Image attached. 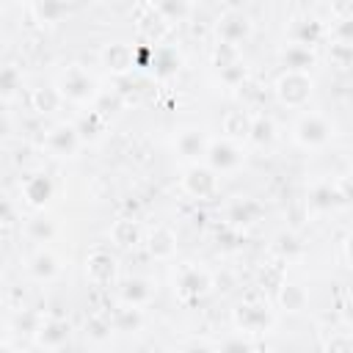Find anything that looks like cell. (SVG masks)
<instances>
[{
  "instance_id": "1",
  "label": "cell",
  "mask_w": 353,
  "mask_h": 353,
  "mask_svg": "<svg viewBox=\"0 0 353 353\" xmlns=\"http://www.w3.org/2000/svg\"><path fill=\"white\" fill-rule=\"evenodd\" d=\"M55 88L61 91V97L66 102H74V105H94L99 99V88H97V80L77 63L66 66L61 74H58V83Z\"/></svg>"
},
{
  "instance_id": "2",
  "label": "cell",
  "mask_w": 353,
  "mask_h": 353,
  "mask_svg": "<svg viewBox=\"0 0 353 353\" xmlns=\"http://www.w3.org/2000/svg\"><path fill=\"white\" fill-rule=\"evenodd\" d=\"M276 97L281 105L287 108H303L309 99H312V91H314V80L309 72H281L276 77Z\"/></svg>"
},
{
  "instance_id": "3",
  "label": "cell",
  "mask_w": 353,
  "mask_h": 353,
  "mask_svg": "<svg viewBox=\"0 0 353 353\" xmlns=\"http://www.w3.org/2000/svg\"><path fill=\"white\" fill-rule=\"evenodd\" d=\"M331 135H334V127L320 113H303L292 127V138L303 149H323L331 141Z\"/></svg>"
},
{
  "instance_id": "4",
  "label": "cell",
  "mask_w": 353,
  "mask_h": 353,
  "mask_svg": "<svg viewBox=\"0 0 353 353\" xmlns=\"http://www.w3.org/2000/svg\"><path fill=\"white\" fill-rule=\"evenodd\" d=\"M254 33V22L245 11L240 8H226L218 19H215V36L221 44H232V47H240L243 41H248Z\"/></svg>"
},
{
  "instance_id": "5",
  "label": "cell",
  "mask_w": 353,
  "mask_h": 353,
  "mask_svg": "<svg viewBox=\"0 0 353 353\" xmlns=\"http://www.w3.org/2000/svg\"><path fill=\"white\" fill-rule=\"evenodd\" d=\"M174 287L182 301H199L212 290V276L199 265H179L174 273Z\"/></svg>"
},
{
  "instance_id": "6",
  "label": "cell",
  "mask_w": 353,
  "mask_h": 353,
  "mask_svg": "<svg viewBox=\"0 0 353 353\" xmlns=\"http://www.w3.org/2000/svg\"><path fill=\"white\" fill-rule=\"evenodd\" d=\"M232 323L243 334H265L273 325V314L259 301H243L232 309Z\"/></svg>"
},
{
  "instance_id": "7",
  "label": "cell",
  "mask_w": 353,
  "mask_h": 353,
  "mask_svg": "<svg viewBox=\"0 0 353 353\" xmlns=\"http://www.w3.org/2000/svg\"><path fill=\"white\" fill-rule=\"evenodd\" d=\"M245 154L243 149L234 143V141H226V138H218V141H210L207 146V154H204V165L215 174H232L243 165Z\"/></svg>"
},
{
  "instance_id": "8",
  "label": "cell",
  "mask_w": 353,
  "mask_h": 353,
  "mask_svg": "<svg viewBox=\"0 0 353 353\" xmlns=\"http://www.w3.org/2000/svg\"><path fill=\"white\" fill-rule=\"evenodd\" d=\"M218 188H221L218 174L210 171L204 163L190 165V168L185 171V176H182V190H185L190 199H199V201L212 199V196L218 193Z\"/></svg>"
},
{
  "instance_id": "9",
  "label": "cell",
  "mask_w": 353,
  "mask_h": 353,
  "mask_svg": "<svg viewBox=\"0 0 353 353\" xmlns=\"http://www.w3.org/2000/svg\"><path fill=\"white\" fill-rule=\"evenodd\" d=\"M210 141H212V138H210L201 127H182V130H176V135H174V152H176L182 160H188V163L196 165V163L204 160Z\"/></svg>"
},
{
  "instance_id": "10",
  "label": "cell",
  "mask_w": 353,
  "mask_h": 353,
  "mask_svg": "<svg viewBox=\"0 0 353 353\" xmlns=\"http://www.w3.org/2000/svg\"><path fill=\"white\" fill-rule=\"evenodd\" d=\"M19 190H22V201H25L28 207L44 210V207L50 204V199L55 196V182H52L44 171H33V174H28V176L22 179Z\"/></svg>"
},
{
  "instance_id": "11",
  "label": "cell",
  "mask_w": 353,
  "mask_h": 353,
  "mask_svg": "<svg viewBox=\"0 0 353 353\" xmlns=\"http://www.w3.org/2000/svg\"><path fill=\"white\" fill-rule=\"evenodd\" d=\"M44 149L52 157H72L80 149V135L74 124H58L44 135Z\"/></svg>"
},
{
  "instance_id": "12",
  "label": "cell",
  "mask_w": 353,
  "mask_h": 353,
  "mask_svg": "<svg viewBox=\"0 0 353 353\" xmlns=\"http://www.w3.org/2000/svg\"><path fill=\"white\" fill-rule=\"evenodd\" d=\"M116 273H119V262L116 256H110L105 248H97L85 256V279L97 287H105L110 281H116Z\"/></svg>"
},
{
  "instance_id": "13",
  "label": "cell",
  "mask_w": 353,
  "mask_h": 353,
  "mask_svg": "<svg viewBox=\"0 0 353 353\" xmlns=\"http://www.w3.org/2000/svg\"><path fill=\"white\" fill-rule=\"evenodd\" d=\"M323 36H325V25H323L317 17L303 14V17L290 19V28H287L290 44H301V47H309V50H312Z\"/></svg>"
},
{
  "instance_id": "14",
  "label": "cell",
  "mask_w": 353,
  "mask_h": 353,
  "mask_svg": "<svg viewBox=\"0 0 353 353\" xmlns=\"http://www.w3.org/2000/svg\"><path fill=\"white\" fill-rule=\"evenodd\" d=\"M152 298H154V284L149 279L132 276V279H124L119 284V301H121V306L143 309V306L152 303Z\"/></svg>"
},
{
  "instance_id": "15",
  "label": "cell",
  "mask_w": 353,
  "mask_h": 353,
  "mask_svg": "<svg viewBox=\"0 0 353 353\" xmlns=\"http://www.w3.org/2000/svg\"><path fill=\"white\" fill-rule=\"evenodd\" d=\"M69 334H72V328H69V323L66 320H61V317H47V320H41L39 323V331L33 334L36 336V345L39 347H44V350H61L66 342H69Z\"/></svg>"
},
{
  "instance_id": "16",
  "label": "cell",
  "mask_w": 353,
  "mask_h": 353,
  "mask_svg": "<svg viewBox=\"0 0 353 353\" xmlns=\"http://www.w3.org/2000/svg\"><path fill=\"white\" fill-rule=\"evenodd\" d=\"M99 61H102V66H105L110 74H116V77H121V74H127V72L135 69V66H132V47L124 44V41H108V44L99 50Z\"/></svg>"
},
{
  "instance_id": "17",
  "label": "cell",
  "mask_w": 353,
  "mask_h": 353,
  "mask_svg": "<svg viewBox=\"0 0 353 353\" xmlns=\"http://www.w3.org/2000/svg\"><path fill=\"white\" fill-rule=\"evenodd\" d=\"M306 201H309V210H314V212H331L347 201V190H342L334 182H320L309 190Z\"/></svg>"
},
{
  "instance_id": "18",
  "label": "cell",
  "mask_w": 353,
  "mask_h": 353,
  "mask_svg": "<svg viewBox=\"0 0 353 353\" xmlns=\"http://www.w3.org/2000/svg\"><path fill=\"white\" fill-rule=\"evenodd\" d=\"M262 204L256 201V199H251V196H240V199H234L229 207H226V221L232 223V226H254L259 218H262Z\"/></svg>"
},
{
  "instance_id": "19",
  "label": "cell",
  "mask_w": 353,
  "mask_h": 353,
  "mask_svg": "<svg viewBox=\"0 0 353 353\" xmlns=\"http://www.w3.org/2000/svg\"><path fill=\"white\" fill-rule=\"evenodd\" d=\"M25 270H28V276H30L33 281H52V279H58V273H61V262H58V256H55L52 251L39 248V251L28 259Z\"/></svg>"
},
{
  "instance_id": "20",
  "label": "cell",
  "mask_w": 353,
  "mask_h": 353,
  "mask_svg": "<svg viewBox=\"0 0 353 353\" xmlns=\"http://www.w3.org/2000/svg\"><path fill=\"white\" fill-rule=\"evenodd\" d=\"M146 248H149V254H152L154 259H160V262L171 259V256L176 254V234H174V229H168V226H154V229L149 232V237H146Z\"/></svg>"
},
{
  "instance_id": "21",
  "label": "cell",
  "mask_w": 353,
  "mask_h": 353,
  "mask_svg": "<svg viewBox=\"0 0 353 353\" xmlns=\"http://www.w3.org/2000/svg\"><path fill=\"white\" fill-rule=\"evenodd\" d=\"M221 130L226 135V141H248V130H251V113L243 110V108H234V110H226L223 119H221Z\"/></svg>"
},
{
  "instance_id": "22",
  "label": "cell",
  "mask_w": 353,
  "mask_h": 353,
  "mask_svg": "<svg viewBox=\"0 0 353 353\" xmlns=\"http://www.w3.org/2000/svg\"><path fill=\"white\" fill-rule=\"evenodd\" d=\"M74 11H77V6H72V3H58V0H39V3L30 6V14H33L36 22H41V25H55V22H61L63 17L74 14Z\"/></svg>"
},
{
  "instance_id": "23",
  "label": "cell",
  "mask_w": 353,
  "mask_h": 353,
  "mask_svg": "<svg viewBox=\"0 0 353 353\" xmlns=\"http://www.w3.org/2000/svg\"><path fill=\"white\" fill-rule=\"evenodd\" d=\"M179 66H182V55L174 50V47H165V44H160V47H154V55H152V63H149V69L157 74V77H171V74H176L179 72Z\"/></svg>"
},
{
  "instance_id": "24",
  "label": "cell",
  "mask_w": 353,
  "mask_h": 353,
  "mask_svg": "<svg viewBox=\"0 0 353 353\" xmlns=\"http://www.w3.org/2000/svg\"><path fill=\"white\" fill-rule=\"evenodd\" d=\"M281 66L287 72H309V66H314V52L301 44H287L281 50Z\"/></svg>"
},
{
  "instance_id": "25",
  "label": "cell",
  "mask_w": 353,
  "mask_h": 353,
  "mask_svg": "<svg viewBox=\"0 0 353 353\" xmlns=\"http://www.w3.org/2000/svg\"><path fill=\"white\" fill-rule=\"evenodd\" d=\"M108 234H110V240L119 248H132V245L141 243V229H138V223L132 218H116L110 223V232Z\"/></svg>"
},
{
  "instance_id": "26",
  "label": "cell",
  "mask_w": 353,
  "mask_h": 353,
  "mask_svg": "<svg viewBox=\"0 0 353 353\" xmlns=\"http://www.w3.org/2000/svg\"><path fill=\"white\" fill-rule=\"evenodd\" d=\"M276 301H279V309H284V312H290V314H298V312L306 309L309 295H306V290H303L301 284H281Z\"/></svg>"
},
{
  "instance_id": "27",
  "label": "cell",
  "mask_w": 353,
  "mask_h": 353,
  "mask_svg": "<svg viewBox=\"0 0 353 353\" xmlns=\"http://www.w3.org/2000/svg\"><path fill=\"white\" fill-rule=\"evenodd\" d=\"M149 6L157 11V17H160L165 25L182 22V19L190 17V11H193V6L185 3V0H157V3H149Z\"/></svg>"
},
{
  "instance_id": "28",
  "label": "cell",
  "mask_w": 353,
  "mask_h": 353,
  "mask_svg": "<svg viewBox=\"0 0 353 353\" xmlns=\"http://www.w3.org/2000/svg\"><path fill=\"white\" fill-rule=\"evenodd\" d=\"M30 102H33V108L39 113H55L63 105V97H61V91L55 85H39V88H33Z\"/></svg>"
},
{
  "instance_id": "29",
  "label": "cell",
  "mask_w": 353,
  "mask_h": 353,
  "mask_svg": "<svg viewBox=\"0 0 353 353\" xmlns=\"http://www.w3.org/2000/svg\"><path fill=\"white\" fill-rule=\"evenodd\" d=\"M22 88V72L14 63H0V102H8Z\"/></svg>"
},
{
  "instance_id": "30",
  "label": "cell",
  "mask_w": 353,
  "mask_h": 353,
  "mask_svg": "<svg viewBox=\"0 0 353 353\" xmlns=\"http://www.w3.org/2000/svg\"><path fill=\"white\" fill-rule=\"evenodd\" d=\"M141 323H143L141 309L121 306V309H116V312L110 314V328H113V331H121V334H132V331H138Z\"/></svg>"
},
{
  "instance_id": "31",
  "label": "cell",
  "mask_w": 353,
  "mask_h": 353,
  "mask_svg": "<svg viewBox=\"0 0 353 353\" xmlns=\"http://www.w3.org/2000/svg\"><path fill=\"white\" fill-rule=\"evenodd\" d=\"M276 135V124L270 116H251V130H248V141L254 146H268Z\"/></svg>"
},
{
  "instance_id": "32",
  "label": "cell",
  "mask_w": 353,
  "mask_h": 353,
  "mask_svg": "<svg viewBox=\"0 0 353 353\" xmlns=\"http://www.w3.org/2000/svg\"><path fill=\"white\" fill-rule=\"evenodd\" d=\"M218 77H221L223 85L240 88V85L248 80V66H245V61H237V63H232V66H226V69H218Z\"/></svg>"
},
{
  "instance_id": "33",
  "label": "cell",
  "mask_w": 353,
  "mask_h": 353,
  "mask_svg": "<svg viewBox=\"0 0 353 353\" xmlns=\"http://www.w3.org/2000/svg\"><path fill=\"white\" fill-rule=\"evenodd\" d=\"M25 232H28V237L36 240V243H50V240L55 237V226H52V221H47V218H30L28 226H25Z\"/></svg>"
},
{
  "instance_id": "34",
  "label": "cell",
  "mask_w": 353,
  "mask_h": 353,
  "mask_svg": "<svg viewBox=\"0 0 353 353\" xmlns=\"http://www.w3.org/2000/svg\"><path fill=\"white\" fill-rule=\"evenodd\" d=\"M237 61H243V55H240V47H232V44H215V50H212V66L215 69H226V66H232V63H237Z\"/></svg>"
},
{
  "instance_id": "35",
  "label": "cell",
  "mask_w": 353,
  "mask_h": 353,
  "mask_svg": "<svg viewBox=\"0 0 353 353\" xmlns=\"http://www.w3.org/2000/svg\"><path fill=\"white\" fill-rule=\"evenodd\" d=\"M85 331L91 339H108L110 336V317H102V314H94L85 320Z\"/></svg>"
},
{
  "instance_id": "36",
  "label": "cell",
  "mask_w": 353,
  "mask_h": 353,
  "mask_svg": "<svg viewBox=\"0 0 353 353\" xmlns=\"http://www.w3.org/2000/svg\"><path fill=\"white\" fill-rule=\"evenodd\" d=\"M353 61V47L350 41H334L331 44V63L339 66V69H347Z\"/></svg>"
},
{
  "instance_id": "37",
  "label": "cell",
  "mask_w": 353,
  "mask_h": 353,
  "mask_svg": "<svg viewBox=\"0 0 353 353\" xmlns=\"http://www.w3.org/2000/svg\"><path fill=\"white\" fill-rule=\"evenodd\" d=\"M325 353H353V339L345 331H336L325 342Z\"/></svg>"
},
{
  "instance_id": "38",
  "label": "cell",
  "mask_w": 353,
  "mask_h": 353,
  "mask_svg": "<svg viewBox=\"0 0 353 353\" xmlns=\"http://www.w3.org/2000/svg\"><path fill=\"white\" fill-rule=\"evenodd\" d=\"M215 353H251V342L243 339L240 334H232V336H226V339L215 347Z\"/></svg>"
},
{
  "instance_id": "39",
  "label": "cell",
  "mask_w": 353,
  "mask_h": 353,
  "mask_svg": "<svg viewBox=\"0 0 353 353\" xmlns=\"http://www.w3.org/2000/svg\"><path fill=\"white\" fill-rule=\"evenodd\" d=\"M14 215H17L14 201H11V199H6V196H0V223H11V221H14Z\"/></svg>"
},
{
  "instance_id": "40",
  "label": "cell",
  "mask_w": 353,
  "mask_h": 353,
  "mask_svg": "<svg viewBox=\"0 0 353 353\" xmlns=\"http://www.w3.org/2000/svg\"><path fill=\"white\" fill-rule=\"evenodd\" d=\"M182 353H215V350L210 345H204V342H190V345H185Z\"/></svg>"
},
{
  "instance_id": "41",
  "label": "cell",
  "mask_w": 353,
  "mask_h": 353,
  "mask_svg": "<svg viewBox=\"0 0 353 353\" xmlns=\"http://www.w3.org/2000/svg\"><path fill=\"white\" fill-rule=\"evenodd\" d=\"M8 135H11V119L0 110V141H6Z\"/></svg>"
},
{
  "instance_id": "42",
  "label": "cell",
  "mask_w": 353,
  "mask_h": 353,
  "mask_svg": "<svg viewBox=\"0 0 353 353\" xmlns=\"http://www.w3.org/2000/svg\"><path fill=\"white\" fill-rule=\"evenodd\" d=\"M25 353H50V350H44V347H39V345H33L30 350H25Z\"/></svg>"
},
{
  "instance_id": "43",
  "label": "cell",
  "mask_w": 353,
  "mask_h": 353,
  "mask_svg": "<svg viewBox=\"0 0 353 353\" xmlns=\"http://www.w3.org/2000/svg\"><path fill=\"white\" fill-rule=\"evenodd\" d=\"M0 353H17V350H11V347H6V345H0Z\"/></svg>"
}]
</instances>
